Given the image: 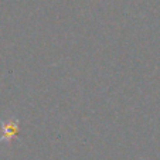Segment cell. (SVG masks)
Returning <instances> with one entry per match:
<instances>
[{
	"instance_id": "1",
	"label": "cell",
	"mask_w": 160,
	"mask_h": 160,
	"mask_svg": "<svg viewBox=\"0 0 160 160\" xmlns=\"http://www.w3.org/2000/svg\"><path fill=\"white\" fill-rule=\"evenodd\" d=\"M18 132V121L17 119H9L7 122H2V135L0 142H10Z\"/></svg>"
}]
</instances>
